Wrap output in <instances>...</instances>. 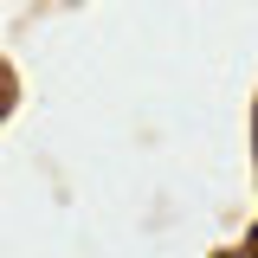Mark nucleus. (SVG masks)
I'll list each match as a JSON object with an SVG mask.
<instances>
[{
  "mask_svg": "<svg viewBox=\"0 0 258 258\" xmlns=\"http://www.w3.org/2000/svg\"><path fill=\"white\" fill-rule=\"evenodd\" d=\"M232 258H258V245H245V252H232Z\"/></svg>",
  "mask_w": 258,
  "mask_h": 258,
  "instance_id": "f257e3e1",
  "label": "nucleus"
}]
</instances>
